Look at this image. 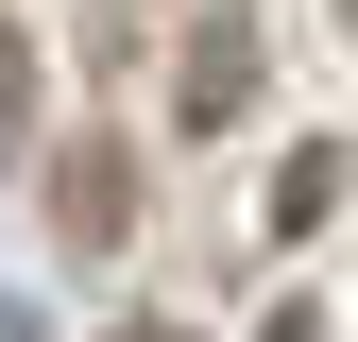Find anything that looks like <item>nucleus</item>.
Segmentation results:
<instances>
[{
    "instance_id": "7ed1b4c3",
    "label": "nucleus",
    "mask_w": 358,
    "mask_h": 342,
    "mask_svg": "<svg viewBox=\"0 0 358 342\" xmlns=\"http://www.w3.org/2000/svg\"><path fill=\"white\" fill-rule=\"evenodd\" d=\"M324 205H341V154H324V137H307V154L273 171V240H307V223H324Z\"/></svg>"
},
{
    "instance_id": "0eeeda50",
    "label": "nucleus",
    "mask_w": 358,
    "mask_h": 342,
    "mask_svg": "<svg viewBox=\"0 0 358 342\" xmlns=\"http://www.w3.org/2000/svg\"><path fill=\"white\" fill-rule=\"evenodd\" d=\"M103 342H188V325H103Z\"/></svg>"
},
{
    "instance_id": "423d86ee",
    "label": "nucleus",
    "mask_w": 358,
    "mask_h": 342,
    "mask_svg": "<svg viewBox=\"0 0 358 342\" xmlns=\"http://www.w3.org/2000/svg\"><path fill=\"white\" fill-rule=\"evenodd\" d=\"M0 342H52V308H17V291H0Z\"/></svg>"
},
{
    "instance_id": "20e7f679",
    "label": "nucleus",
    "mask_w": 358,
    "mask_h": 342,
    "mask_svg": "<svg viewBox=\"0 0 358 342\" xmlns=\"http://www.w3.org/2000/svg\"><path fill=\"white\" fill-rule=\"evenodd\" d=\"M17 120H34V52L0 34V137H17Z\"/></svg>"
},
{
    "instance_id": "39448f33",
    "label": "nucleus",
    "mask_w": 358,
    "mask_h": 342,
    "mask_svg": "<svg viewBox=\"0 0 358 342\" xmlns=\"http://www.w3.org/2000/svg\"><path fill=\"white\" fill-rule=\"evenodd\" d=\"M256 342H324V308H307V291H290V308H273V325H256Z\"/></svg>"
},
{
    "instance_id": "f257e3e1",
    "label": "nucleus",
    "mask_w": 358,
    "mask_h": 342,
    "mask_svg": "<svg viewBox=\"0 0 358 342\" xmlns=\"http://www.w3.org/2000/svg\"><path fill=\"white\" fill-rule=\"evenodd\" d=\"M239 103H256V18H239V0H222V18L188 34V120L222 137V120H239Z\"/></svg>"
},
{
    "instance_id": "f03ea898",
    "label": "nucleus",
    "mask_w": 358,
    "mask_h": 342,
    "mask_svg": "<svg viewBox=\"0 0 358 342\" xmlns=\"http://www.w3.org/2000/svg\"><path fill=\"white\" fill-rule=\"evenodd\" d=\"M52 223H69V256H103L120 223H137V171H120V154H69L52 171Z\"/></svg>"
}]
</instances>
